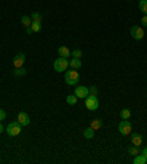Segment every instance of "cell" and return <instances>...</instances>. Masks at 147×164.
<instances>
[{
    "label": "cell",
    "mask_w": 147,
    "mask_h": 164,
    "mask_svg": "<svg viewBox=\"0 0 147 164\" xmlns=\"http://www.w3.org/2000/svg\"><path fill=\"white\" fill-rule=\"evenodd\" d=\"M6 133H7V136H18L21 132H22V124L16 120V121H12V123H9L7 124V127L6 129Z\"/></svg>",
    "instance_id": "1"
},
{
    "label": "cell",
    "mask_w": 147,
    "mask_h": 164,
    "mask_svg": "<svg viewBox=\"0 0 147 164\" xmlns=\"http://www.w3.org/2000/svg\"><path fill=\"white\" fill-rule=\"evenodd\" d=\"M78 82H80V74H78L77 69L66 71V74H65V83H66V84H69V86H75Z\"/></svg>",
    "instance_id": "2"
},
{
    "label": "cell",
    "mask_w": 147,
    "mask_h": 164,
    "mask_svg": "<svg viewBox=\"0 0 147 164\" xmlns=\"http://www.w3.org/2000/svg\"><path fill=\"white\" fill-rule=\"evenodd\" d=\"M69 67V61H68L66 58H59V59H56L53 64V68L56 73H62V71H66V68Z\"/></svg>",
    "instance_id": "3"
},
{
    "label": "cell",
    "mask_w": 147,
    "mask_h": 164,
    "mask_svg": "<svg viewBox=\"0 0 147 164\" xmlns=\"http://www.w3.org/2000/svg\"><path fill=\"white\" fill-rule=\"evenodd\" d=\"M85 107H87V109H90V111H96V109L99 108V99H97V96L88 95L87 98H85Z\"/></svg>",
    "instance_id": "4"
},
{
    "label": "cell",
    "mask_w": 147,
    "mask_h": 164,
    "mask_svg": "<svg viewBox=\"0 0 147 164\" xmlns=\"http://www.w3.org/2000/svg\"><path fill=\"white\" fill-rule=\"evenodd\" d=\"M118 129H119V133L121 135H124V136H127V135H131V130H133V126L131 123L128 121V120H122L118 126Z\"/></svg>",
    "instance_id": "5"
},
{
    "label": "cell",
    "mask_w": 147,
    "mask_h": 164,
    "mask_svg": "<svg viewBox=\"0 0 147 164\" xmlns=\"http://www.w3.org/2000/svg\"><path fill=\"white\" fill-rule=\"evenodd\" d=\"M129 33H131V36H133L134 40H143V37H144V30L141 27H138V25H133L131 27V30H129Z\"/></svg>",
    "instance_id": "6"
},
{
    "label": "cell",
    "mask_w": 147,
    "mask_h": 164,
    "mask_svg": "<svg viewBox=\"0 0 147 164\" xmlns=\"http://www.w3.org/2000/svg\"><path fill=\"white\" fill-rule=\"evenodd\" d=\"M75 95H77V98L85 99V98L90 95V92H88V87H85V86H77V89H75Z\"/></svg>",
    "instance_id": "7"
},
{
    "label": "cell",
    "mask_w": 147,
    "mask_h": 164,
    "mask_svg": "<svg viewBox=\"0 0 147 164\" xmlns=\"http://www.w3.org/2000/svg\"><path fill=\"white\" fill-rule=\"evenodd\" d=\"M14 67L15 68H21V67H24V64H25V55L24 53H18L15 55L14 58Z\"/></svg>",
    "instance_id": "8"
},
{
    "label": "cell",
    "mask_w": 147,
    "mask_h": 164,
    "mask_svg": "<svg viewBox=\"0 0 147 164\" xmlns=\"http://www.w3.org/2000/svg\"><path fill=\"white\" fill-rule=\"evenodd\" d=\"M16 120H18L22 126H28V124H30V121H31V120H30V116H28L27 112H19V114H18V117H16Z\"/></svg>",
    "instance_id": "9"
},
{
    "label": "cell",
    "mask_w": 147,
    "mask_h": 164,
    "mask_svg": "<svg viewBox=\"0 0 147 164\" xmlns=\"http://www.w3.org/2000/svg\"><path fill=\"white\" fill-rule=\"evenodd\" d=\"M58 53H59L60 58H71V50L66 48V46H60L59 49H58Z\"/></svg>",
    "instance_id": "10"
},
{
    "label": "cell",
    "mask_w": 147,
    "mask_h": 164,
    "mask_svg": "<svg viewBox=\"0 0 147 164\" xmlns=\"http://www.w3.org/2000/svg\"><path fill=\"white\" fill-rule=\"evenodd\" d=\"M131 142H133V145H135V146H140V145L143 144V136H141L140 133H133V135H131Z\"/></svg>",
    "instance_id": "11"
},
{
    "label": "cell",
    "mask_w": 147,
    "mask_h": 164,
    "mask_svg": "<svg viewBox=\"0 0 147 164\" xmlns=\"http://www.w3.org/2000/svg\"><path fill=\"white\" fill-rule=\"evenodd\" d=\"M69 67H71L72 69H80L81 67H82V62H81V59L72 58V59L69 61Z\"/></svg>",
    "instance_id": "12"
},
{
    "label": "cell",
    "mask_w": 147,
    "mask_h": 164,
    "mask_svg": "<svg viewBox=\"0 0 147 164\" xmlns=\"http://www.w3.org/2000/svg\"><path fill=\"white\" fill-rule=\"evenodd\" d=\"M21 24L24 25L25 28L31 27V24H33V19H31V16L30 15H24L22 18H21Z\"/></svg>",
    "instance_id": "13"
},
{
    "label": "cell",
    "mask_w": 147,
    "mask_h": 164,
    "mask_svg": "<svg viewBox=\"0 0 147 164\" xmlns=\"http://www.w3.org/2000/svg\"><path fill=\"white\" fill-rule=\"evenodd\" d=\"M133 163L134 164H146L147 160H146V157H144L143 154H138V155H135V157H134Z\"/></svg>",
    "instance_id": "14"
},
{
    "label": "cell",
    "mask_w": 147,
    "mask_h": 164,
    "mask_svg": "<svg viewBox=\"0 0 147 164\" xmlns=\"http://www.w3.org/2000/svg\"><path fill=\"white\" fill-rule=\"evenodd\" d=\"M94 132H96V130H94L93 127H88V129H85L84 132H82V135H84L85 139H93V137H94Z\"/></svg>",
    "instance_id": "15"
},
{
    "label": "cell",
    "mask_w": 147,
    "mask_h": 164,
    "mask_svg": "<svg viewBox=\"0 0 147 164\" xmlns=\"http://www.w3.org/2000/svg\"><path fill=\"white\" fill-rule=\"evenodd\" d=\"M101 126H103V121H101L100 118H96V120H93V121H91V124H90V127H93L94 130L101 129Z\"/></svg>",
    "instance_id": "16"
},
{
    "label": "cell",
    "mask_w": 147,
    "mask_h": 164,
    "mask_svg": "<svg viewBox=\"0 0 147 164\" xmlns=\"http://www.w3.org/2000/svg\"><path fill=\"white\" fill-rule=\"evenodd\" d=\"M31 28H33L34 33H38V31H41V21H33Z\"/></svg>",
    "instance_id": "17"
},
{
    "label": "cell",
    "mask_w": 147,
    "mask_h": 164,
    "mask_svg": "<svg viewBox=\"0 0 147 164\" xmlns=\"http://www.w3.org/2000/svg\"><path fill=\"white\" fill-rule=\"evenodd\" d=\"M77 101H78V98H77V95H68L66 96V102L69 103V105H77Z\"/></svg>",
    "instance_id": "18"
},
{
    "label": "cell",
    "mask_w": 147,
    "mask_h": 164,
    "mask_svg": "<svg viewBox=\"0 0 147 164\" xmlns=\"http://www.w3.org/2000/svg\"><path fill=\"white\" fill-rule=\"evenodd\" d=\"M138 9H140L144 15H147V0H140V3H138Z\"/></svg>",
    "instance_id": "19"
},
{
    "label": "cell",
    "mask_w": 147,
    "mask_h": 164,
    "mask_svg": "<svg viewBox=\"0 0 147 164\" xmlns=\"http://www.w3.org/2000/svg\"><path fill=\"white\" fill-rule=\"evenodd\" d=\"M129 117H131V111L128 108H124L121 111V118H122V120H128Z\"/></svg>",
    "instance_id": "20"
},
{
    "label": "cell",
    "mask_w": 147,
    "mask_h": 164,
    "mask_svg": "<svg viewBox=\"0 0 147 164\" xmlns=\"http://www.w3.org/2000/svg\"><path fill=\"white\" fill-rule=\"evenodd\" d=\"M25 74H27V69L24 68V67H21V68H15V71H14L15 77H21V75H25Z\"/></svg>",
    "instance_id": "21"
},
{
    "label": "cell",
    "mask_w": 147,
    "mask_h": 164,
    "mask_svg": "<svg viewBox=\"0 0 147 164\" xmlns=\"http://www.w3.org/2000/svg\"><path fill=\"white\" fill-rule=\"evenodd\" d=\"M128 152H129L133 157H135V155H138V154H140V151H138V146H135V145H131V146L128 148Z\"/></svg>",
    "instance_id": "22"
},
{
    "label": "cell",
    "mask_w": 147,
    "mask_h": 164,
    "mask_svg": "<svg viewBox=\"0 0 147 164\" xmlns=\"http://www.w3.org/2000/svg\"><path fill=\"white\" fill-rule=\"evenodd\" d=\"M71 56H72V58H77V59H81V56H82V52H81L80 49H74L72 52H71Z\"/></svg>",
    "instance_id": "23"
},
{
    "label": "cell",
    "mask_w": 147,
    "mask_h": 164,
    "mask_svg": "<svg viewBox=\"0 0 147 164\" xmlns=\"http://www.w3.org/2000/svg\"><path fill=\"white\" fill-rule=\"evenodd\" d=\"M31 19L33 21H41V14H38V12H33V14H31Z\"/></svg>",
    "instance_id": "24"
},
{
    "label": "cell",
    "mask_w": 147,
    "mask_h": 164,
    "mask_svg": "<svg viewBox=\"0 0 147 164\" xmlns=\"http://www.w3.org/2000/svg\"><path fill=\"white\" fill-rule=\"evenodd\" d=\"M88 92H90V95H97V92H99V90H97V87H96V86H91V87H88Z\"/></svg>",
    "instance_id": "25"
},
{
    "label": "cell",
    "mask_w": 147,
    "mask_h": 164,
    "mask_svg": "<svg viewBox=\"0 0 147 164\" xmlns=\"http://www.w3.org/2000/svg\"><path fill=\"white\" fill-rule=\"evenodd\" d=\"M5 118H6V112H5V111H3V109L0 108V121H3V120H5Z\"/></svg>",
    "instance_id": "26"
},
{
    "label": "cell",
    "mask_w": 147,
    "mask_h": 164,
    "mask_svg": "<svg viewBox=\"0 0 147 164\" xmlns=\"http://www.w3.org/2000/svg\"><path fill=\"white\" fill-rule=\"evenodd\" d=\"M141 24H143L144 27H147V15H143V18H141Z\"/></svg>",
    "instance_id": "27"
},
{
    "label": "cell",
    "mask_w": 147,
    "mask_h": 164,
    "mask_svg": "<svg viewBox=\"0 0 147 164\" xmlns=\"http://www.w3.org/2000/svg\"><path fill=\"white\" fill-rule=\"evenodd\" d=\"M27 34H34V31H33V28H31V27L27 28Z\"/></svg>",
    "instance_id": "28"
},
{
    "label": "cell",
    "mask_w": 147,
    "mask_h": 164,
    "mask_svg": "<svg viewBox=\"0 0 147 164\" xmlns=\"http://www.w3.org/2000/svg\"><path fill=\"white\" fill-rule=\"evenodd\" d=\"M141 154H143V155L146 157V160H147V146H146V148H144V149H143V152H141Z\"/></svg>",
    "instance_id": "29"
},
{
    "label": "cell",
    "mask_w": 147,
    "mask_h": 164,
    "mask_svg": "<svg viewBox=\"0 0 147 164\" xmlns=\"http://www.w3.org/2000/svg\"><path fill=\"white\" fill-rule=\"evenodd\" d=\"M3 130H5V127H3V124L0 123V133H2V132H3Z\"/></svg>",
    "instance_id": "30"
}]
</instances>
